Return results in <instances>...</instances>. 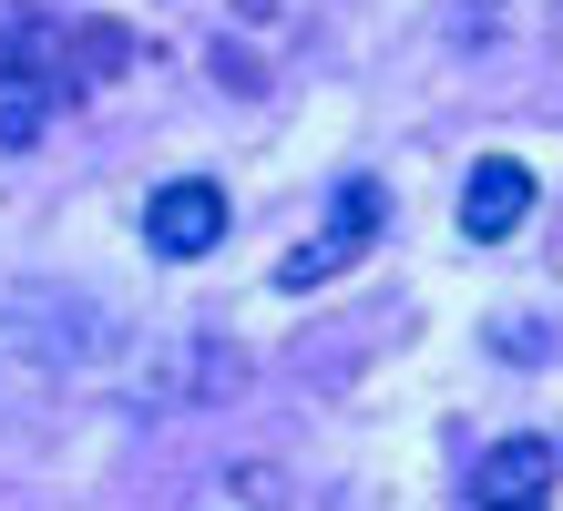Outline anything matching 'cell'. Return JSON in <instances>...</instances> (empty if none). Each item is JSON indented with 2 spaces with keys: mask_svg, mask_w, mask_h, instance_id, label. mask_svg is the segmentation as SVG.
<instances>
[{
  "mask_svg": "<svg viewBox=\"0 0 563 511\" xmlns=\"http://www.w3.org/2000/svg\"><path fill=\"white\" fill-rule=\"evenodd\" d=\"M379 215H389V195L349 175L339 204H328V225L308 235V246H287V256H277V287H287V297H308V287L339 277V266H358V256H369V235H379Z\"/></svg>",
  "mask_w": 563,
  "mask_h": 511,
  "instance_id": "obj_1",
  "label": "cell"
},
{
  "mask_svg": "<svg viewBox=\"0 0 563 511\" xmlns=\"http://www.w3.org/2000/svg\"><path fill=\"white\" fill-rule=\"evenodd\" d=\"M52 31L31 21V11H0V82H31V62H42Z\"/></svg>",
  "mask_w": 563,
  "mask_h": 511,
  "instance_id": "obj_7",
  "label": "cell"
},
{
  "mask_svg": "<svg viewBox=\"0 0 563 511\" xmlns=\"http://www.w3.org/2000/svg\"><path fill=\"white\" fill-rule=\"evenodd\" d=\"M543 491H553V451H543V440H503V451H482V470L461 481V501H482V511L543 501Z\"/></svg>",
  "mask_w": 563,
  "mask_h": 511,
  "instance_id": "obj_4",
  "label": "cell"
},
{
  "mask_svg": "<svg viewBox=\"0 0 563 511\" xmlns=\"http://www.w3.org/2000/svg\"><path fill=\"white\" fill-rule=\"evenodd\" d=\"M62 62H73V82H82V92H103L123 62H134V31H123V21H82L73 42H62Z\"/></svg>",
  "mask_w": 563,
  "mask_h": 511,
  "instance_id": "obj_6",
  "label": "cell"
},
{
  "mask_svg": "<svg viewBox=\"0 0 563 511\" xmlns=\"http://www.w3.org/2000/svg\"><path fill=\"white\" fill-rule=\"evenodd\" d=\"M42 144V92H11L0 102V154H31Z\"/></svg>",
  "mask_w": 563,
  "mask_h": 511,
  "instance_id": "obj_8",
  "label": "cell"
},
{
  "mask_svg": "<svg viewBox=\"0 0 563 511\" xmlns=\"http://www.w3.org/2000/svg\"><path fill=\"white\" fill-rule=\"evenodd\" d=\"M236 399L246 389V348H225V337H185L175 358H164V399Z\"/></svg>",
  "mask_w": 563,
  "mask_h": 511,
  "instance_id": "obj_5",
  "label": "cell"
},
{
  "mask_svg": "<svg viewBox=\"0 0 563 511\" xmlns=\"http://www.w3.org/2000/svg\"><path fill=\"white\" fill-rule=\"evenodd\" d=\"M144 246L164 266H185V256H216L225 246V185L206 175H175V185H154L144 195Z\"/></svg>",
  "mask_w": 563,
  "mask_h": 511,
  "instance_id": "obj_2",
  "label": "cell"
},
{
  "mask_svg": "<svg viewBox=\"0 0 563 511\" xmlns=\"http://www.w3.org/2000/svg\"><path fill=\"white\" fill-rule=\"evenodd\" d=\"M522 215H533V175H522L512 154H482L472 185H461V235H472V246H503Z\"/></svg>",
  "mask_w": 563,
  "mask_h": 511,
  "instance_id": "obj_3",
  "label": "cell"
}]
</instances>
